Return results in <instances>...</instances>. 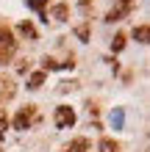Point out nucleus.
<instances>
[{"instance_id": "2eb2a0df", "label": "nucleus", "mask_w": 150, "mask_h": 152, "mask_svg": "<svg viewBox=\"0 0 150 152\" xmlns=\"http://www.w3.org/2000/svg\"><path fill=\"white\" fill-rule=\"evenodd\" d=\"M75 33H78V39H83V42H86V39H89V25H81Z\"/></svg>"}, {"instance_id": "0eeeda50", "label": "nucleus", "mask_w": 150, "mask_h": 152, "mask_svg": "<svg viewBox=\"0 0 150 152\" xmlns=\"http://www.w3.org/2000/svg\"><path fill=\"white\" fill-rule=\"evenodd\" d=\"M134 39L142 42V44H147V39H150V28H147V25H139V28L134 31Z\"/></svg>"}, {"instance_id": "1a4fd4ad", "label": "nucleus", "mask_w": 150, "mask_h": 152, "mask_svg": "<svg viewBox=\"0 0 150 152\" xmlns=\"http://www.w3.org/2000/svg\"><path fill=\"white\" fill-rule=\"evenodd\" d=\"M67 14H69V8H67L64 3H58L56 8H53V20H56V22H64V20H67Z\"/></svg>"}, {"instance_id": "9d476101", "label": "nucleus", "mask_w": 150, "mask_h": 152, "mask_svg": "<svg viewBox=\"0 0 150 152\" xmlns=\"http://www.w3.org/2000/svg\"><path fill=\"white\" fill-rule=\"evenodd\" d=\"M122 122H125V113H122V108H117V111L111 113V127H114V130H120V127H122Z\"/></svg>"}, {"instance_id": "7ed1b4c3", "label": "nucleus", "mask_w": 150, "mask_h": 152, "mask_svg": "<svg viewBox=\"0 0 150 152\" xmlns=\"http://www.w3.org/2000/svg\"><path fill=\"white\" fill-rule=\"evenodd\" d=\"M75 124V111L69 105H58L56 108V127H72Z\"/></svg>"}, {"instance_id": "9b49d317", "label": "nucleus", "mask_w": 150, "mask_h": 152, "mask_svg": "<svg viewBox=\"0 0 150 152\" xmlns=\"http://www.w3.org/2000/svg\"><path fill=\"white\" fill-rule=\"evenodd\" d=\"M42 83H45V72H33L31 80H28V88H39Z\"/></svg>"}, {"instance_id": "ddd939ff", "label": "nucleus", "mask_w": 150, "mask_h": 152, "mask_svg": "<svg viewBox=\"0 0 150 152\" xmlns=\"http://www.w3.org/2000/svg\"><path fill=\"white\" fill-rule=\"evenodd\" d=\"M122 47H125V33H117V36H114V42H111V50L120 53Z\"/></svg>"}, {"instance_id": "39448f33", "label": "nucleus", "mask_w": 150, "mask_h": 152, "mask_svg": "<svg viewBox=\"0 0 150 152\" xmlns=\"http://www.w3.org/2000/svg\"><path fill=\"white\" fill-rule=\"evenodd\" d=\"M11 97H14V83L8 77H0V102L11 100Z\"/></svg>"}, {"instance_id": "4468645a", "label": "nucleus", "mask_w": 150, "mask_h": 152, "mask_svg": "<svg viewBox=\"0 0 150 152\" xmlns=\"http://www.w3.org/2000/svg\"><path fill=\"white\" fill-rule=\"evenodd\" d=\"M20 33H25V36H31V39L36 36V31H33V25H31V22H20Z\"/></svg>"}, {"instance_id": "f257e3e1", "label": "nucleus", "mask_w": 150, "mask_h": 152, "mask_svg": "<svg viewBox=\"0 0 150 152\" xmlns=\"http://www.w3.org/2000/svg\"><path fill=\"white\" fill-rule=\"evenodd\" d=\"M14 50H17V42L11 36V31L0 28V64H6V61L14 56Z\"/></svg>"}, {"instance_id": "20e7f679", "label": "nucleus", "mask_w": 150, "mask_h": 152, "mask_svg": "<svg viewBox=\"0 0 150 152\" xmlns=\"http://www.w3.org/2000/svg\"><path fill=\"white\" fill-rule=\"evenodd\" d=\"M131 6H134V0H122V3H120L117 8H111V11L106 14V20H109V22H114V20H120L122 14H128V11H131Z\"/></svg>"}, {"instance_id": "dca6fc26", "label": "nucleus", "mask_w": 150, "mask_h": 152, "mask_svg": "<svg viewBox=\"0 0 150 152\" xmlns=\"http://www.w3.org/2000/svg\"><path fill=\"white\" fill-rule=\"evenodd\" d=\"M6 127H8V122H6V119H0V138L6 136Z\"/></svg>"}, {"instance_id": "423d86ee", "label": "nucleus", "mask_w": 150, "mask_h": 152, "mask_svg": "<svg viewBox=\"0 0 150 152\" xmlns=\"http://www.w3.org/2000/svg\"><path fill=\"white\" fill-rule=\"evenodd\" d=\"M86 149H89V141H86V138H75L64 152H86Z\"/></svg>"}, {"instance_id": "f8f14e48", "label": "nucleus", "mask_w": 150, "mask_h": 152, "mask_svg": "<svg viewBox=\"0 0 150 152\" xmlns=\"http://www.w3.org/2000/svg\"><path fill=\"white\" fill-rule=\"evenodd\" d=\"M25 3H28L31 8H36V11H39V14L47 20V14H45V6H47V0H25Z\"/></svg>"}, {"instance_id": "f03ea898", "label": "nucleus", "mask_w": 150, "mask_h": 152, "mask_svg": "<svg viewBox=\"0 0 150 152\" xmlns=\"http://www.w3.org/2000/svg\"><path fill=\"white\" fill-rule=\"evenodd\" d=\"M33 119H36V108H33V105H25V108L14 116V130H28L33 124Z\"/></svg>"}, {"instance_id": "6e6552de", "label": "nucleus", "mask_w": 150, "mask_h": 152, "mask_svg": "<svg viewBox=\"0 0 150 152\" xmlns=\"http://www.w3.org/2000/svg\"><path fill=\"white\" fill-rule=\"evenodd\" d=\"M100 152H120V144L117 141H111V138H100Z\"/></svg>"}]
</instances>
